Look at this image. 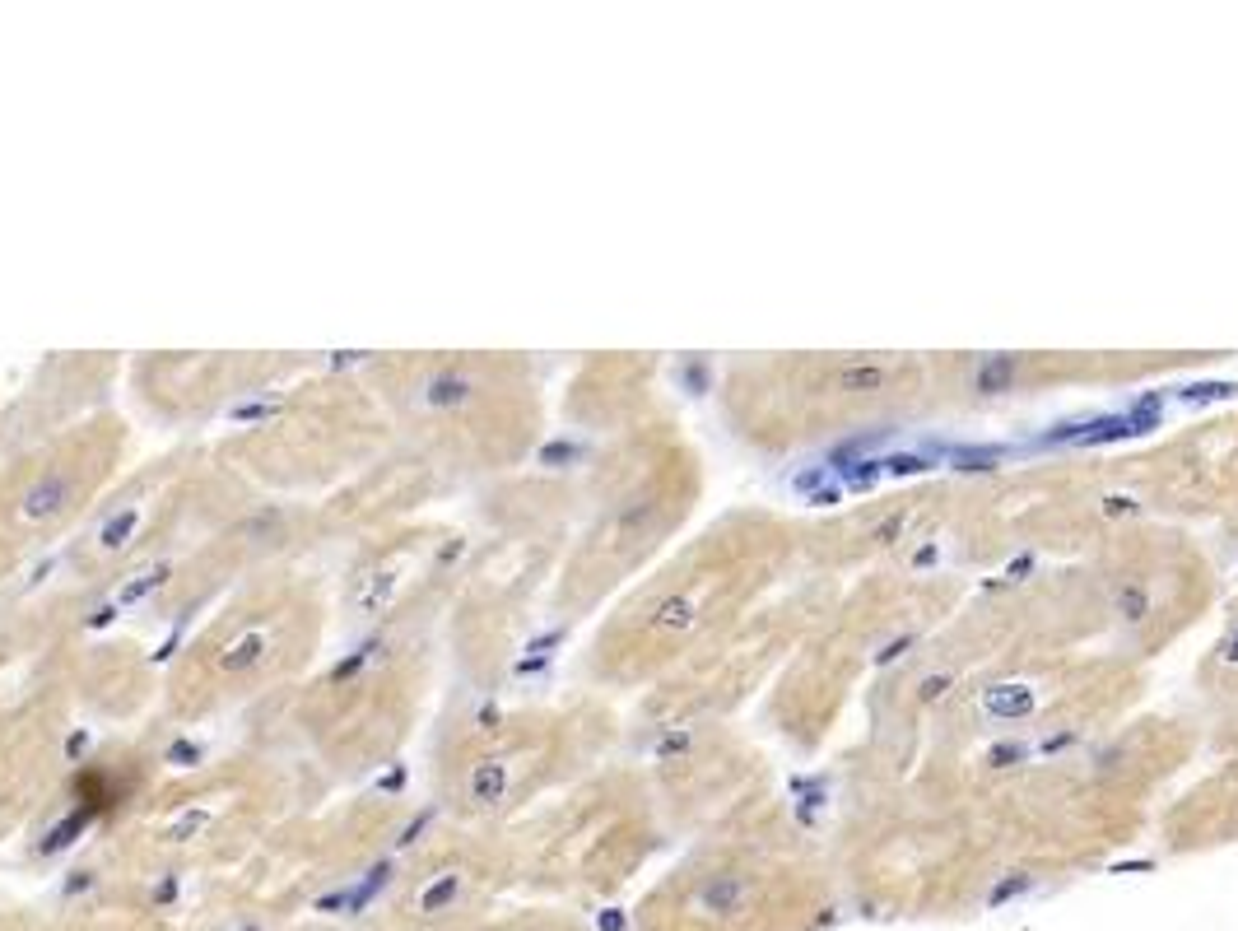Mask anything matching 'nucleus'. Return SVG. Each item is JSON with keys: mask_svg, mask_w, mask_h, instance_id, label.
I'll use <instances>...</instances> for the list:
<instances>
[{"mask_svg": "<svg viewBox=\"0 0 1238 931\" xmlns=\"http://www.w3.org/2000/svg\"><path fill=\"white\" fill-rule=\"evenodd\" d=\"M280 624L270 620V615H238V620H229L224 629L215 624V634L205 638L201 648H196V662L205 666V675H210V685H247V680H261V675L270 671V666L280 662Z\"/></svg>", "mask_w": 1238, "mask_h": 931, "instance_id": "1", "label": "nucleus"}, {"mask_svg": "<svg viewBox=\"0 0 1238 931\" xmlns=\"http://www.w3.org/2000/svg\"><path fill=\"white\" fill-rule=\"evenodd\" d=\"M461 931H559L550 922H489V927H461Z\"/></svg>", "mask_w": 1238, "mask_h": 931, "instance_id": "3", "label": "nucleus"}, {"mask_svg": "<svg viewBox=\"0 0 1238 931\" xmlns=\"http://www.w3.org/2000/svg\"><path fill=\"white\" fill-rule=\"evenodd\" d=\"M89 471H94V466H84V461L70 457V452H56V457L38 461V471H28V480L14 489L10 517L24 531H33V536L61 527V522L80 508L84 494H89Z\"/></svg>", "mask_w": 1238, "mask_h": 931, "instance_id": "2", "label": "nucleus"}]
</instances>
